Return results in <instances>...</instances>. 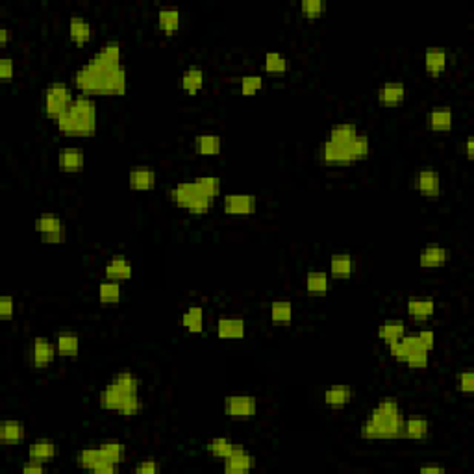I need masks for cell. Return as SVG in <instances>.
I'll list each match as a JSON object with an SVG mask.
<instances>
[{
	"instance_id": "cell-32",
	"label": "cell",
	"mask_w": 474,
	"mask_h": 474,
	"mask_svg": "<svg viewBox=\"0 0 474 474\" xmlns=\"http://www.w3.org/2000/svg\"><path fill=\"white\" fill-rule=\"evenodd\" d=\"M56 454H58V446H56V443H54L52 439H36V441L28 446V460L48 463L52 462L54 457H56Z\"/></svg>"
},
{
	"instance_id": "cell-41",
	"label": "cell",
	"mask_w": 474,
	"mask_h": 474,
	"mask_svg": "<svg viewBox=\"0 0 474 474\" xmlns=\"http://www.w3.org/2000/svg\"><path fill=\"white\" fill-rule=\"evenodd\" d=\"M269 315L274 324H289L295 315V309L289 300H274L269 308Z\"/></svg>"
},
{
	"instance_id": "cell-29",
	"label": "cell",
	"mask_w": 474,
	"mask_h": 474,
	"mask_svg": "<svg viewBox=\"0 0 474 474\" xmlns=\"http://www.w3.org/2000/svg\"><path fill=\"white\" fill-rule=\"evenodd\" d=\"M417 347H422L419 338H417V333H404L402 338L398 339V341L387 344L389 354H391L393 360L398 363L406 362V358L409 356V352L417 349Z\"/></svg>"
},
{
	"instance_id": "cell-37",
	"label": "cell",
	"mask_w": 474,
	"mask_h": 474,
	"mask_svg": "<svg viewBox=\"0 0 474 474\" xmlns=\"http://www.w3.org/2000/svg\"><path fill=\"white\" fill-rule=\"evenodd\" d=\"M26 439V426L21 421L0 422V441L4 444H19Z\"/></svg>"
},
{
	"instance_id": "cell-18",
	"label": "cell",
	"mask_w": 474,
	"mask_h": 474,
	"mask_svg": "<svg viewBox=\"0 0 474 474\" xmlns=\"http://www.w3.org/2000/svg\"><path fill=\"white\" fill-rule=\"evenodd\" d=\"M67 32H69V39H71V43L78 48L85 47V45L93 41V37H95V28H93V24L89 23L87 19H83L82 15H72V17L69 19Z\"/></svg>"
},
{
	"instance_id": "cell-39",
	"label": "cell",
	"mask_w": 474,
	"mask_h": 474,
	"mask_svg": "<svg viewBox=\"0 0 474 474\" xmlns=\"http://www.w3.org/2000/svg\"><path fill=\"white\" fill-rule=\"evenodd\" d=\"M182 326L185 332L202 333L204 332V308L202 306H189L182 313Z\"/></svg>"
},
{
	"instance_id": "cell-51",
	"label": "cell",
	"mask_w": 474,
	"mask_h": 474,
	"mask_svg": "<svg viewBox=\"0 0 474 474\" xmlns=\"http://www.w3.org/2000/svg\"><path fill=\"white\" fill-rule=\"evenodd\" d=\"M13 78H15V61L4 56L0 59V80L2 82H12Z\"/></svg>"
},
{
	"instance_id": "cell-53",
	"label": "cell",
	"mask_w": 474,
	"mask_h": 474,
	"mask_svg": "<svg viewBox=\"0 0 474 474\" xmlns=\"http://www.w3.org/2000/svg\"><path fill=\"white\" fill-rule=\"evenodd\" d=\"M417 338H419V341H421V344L424 349L432 352L433 347H435V332H433V330H430V328L419 330V332H417Z\"/></svg>"
},
{
	"instance_id": "cell-46",
	"label": "cell",
	"mask_w": 474,
	"mask_h": 474,
	"mask_svg": "<svg viewBox=\"0 0 474 474\" xmlns=\"http://www.w3.org/2000/svg\"><path fill=\"white\" fill-rule=\"evenodd\" d=\"M263 89V76L261 74H247L239 80V93L243 96H254Z\"/></svg>"
},
{
	"instance_id": "cell-5",
	"label": "cell",
	"mask_w": 474,
	"mask_h": 474,
	"mask_svg": "<svg viewBox=\"0 0 474 474\" xmlns=\"http://www.w3.org/2000/svg\"><path fill=\"white\" fill-rule=\"evenodd\" d=\"M74 96L76 95L69 83L50 82L43 93V113L54 123L59 115H63L69 110Z\"/></svg>"
},
{
	"instance_id": "cell-9",
	"label": "cell",
	"mask_w": 474,
	"mask_h": 474,
	"mask_svg": "<svg viewBox=\"0 0 474 474\" xmlns=\"http://www.w3.org/2000/svg\"><path fill=\"white\" fill-rule=\"evenodd\" d=\"M258 209V198L249 193H231L223 198V212L234 217L254 215Z\"/></svg>"
},
{
	"instance_id": "cell-47",
	"label": "cell",
	"mask_w": 474,
	"mask_h": 474,
	"mask_svg": "<svg viewBox=\"0 0 474 474\" xmlns=\"http://www.w3.org/2000/svg\"><path fill=\"white\" fill-rule=\"evenodd\" d=\"M326 12V4L322 0H302L300 2V13H302L304 19H309V21H315V19H320Z\"/></svg>"
},
{
	"instance_id": "cell-16",
	"label": "cell",
	"mask_w": 474,
	"mask_h": 474,
	"mask_svg": "<svg viewBox=\"0 0 474 474\" xmlns=\"http://www.w3.org/2000/svg\"><path fill=\"white\" fill-rule=\"evenodd\" d=\"M158 185V174L152 167H132L128 171V187L137 193H145V191H154Z\"/></svg>"
},
{
	"instance_id": "cell-6",
	"label": "cell",
	"mask_w": 474,
	"mask_h": 474,
	"mask_svg": "<svg viewBox=\"0 0 474 474\" xmlns=\"http://www.w3.org/2000/svg\"><path fill=\"white\" fill-rule=\"evenodd\" d=\"M34 230L39 234L43 243L61 245L67 241V226L56 214H41L34 220Z\"/></svg>"
},
{
	"instance_id": "cell-36",
	"label": "cell",
	"mask_w": 474,
	"mask_h": 474,
	"mask_svg": "<svg viewBox=\"0 0 474 474\" xmlns=\"http://www.w3.org/2000/svg\"><path fill=\"white\" fill-rule=\"evenodd\" d=\"M289 71V59L287 56L276 50H271L263 56V72L271 76H284Z\"/></svg>"
},
{
	"instance_id": "cell-3",
	"label": "cell",
	"mask_w": 474,
	"mask_h": 474,
	"mask_svg": "<svg viewBox=\"0 0 474 474\" xmlns=\"http://www.w3.org/2000/svg\"><path fill=\"white\" fill-rule=\"evenodd\" d=\"M404 411L400 402L393 397L380 398L378 404L369 411L367 419L360 426V435L365 441L398 439L402 432Z\"/></svg>"
},
{
	"instance_id": "cell-34",
	"label": "cell",
	"mask_w": 474,
	"mask_h": 474,
	"mask_svg": "<svg viewBox=\"0 0 474 474\" xmlns=\"http://www.w3.org/2000/svg\"><path fill=\"white\" fill-rule=\"evenodd\" d=\"M404 333L408 332H406V322L402 319H387L378 326L376 336L384 344H391L402 338Z\"/></svg>"
},
{
	"instance_id": "cell-8",
	"label": "cell",
	"mask_w": 474,
	"mask_h": 474,
	"mask_svg": "<svg viewBox=\"0 0 474 474\" xmlns=\"http://www.w3.org/2000/svg\"><path fill=\"white\" fill-rule=\"evenodd\" d=\"M317 158H319L320 165L326 167H350L354 165V160L350 156V150L347 145H339L324 139L319 145L317 150Z\"/></svg>"
},
{
	"instance_id": "cell-43",
	"label": "cell",
	"mask_w": 474,
	"mask_h": 474,
	"mask_svg": "<svg viewBox=\"0 0 474 474\" xmlns=\"http://www.w3.org/2000/svg\"><path fill=\"white\" fill-rule=\"evenodd\" d=\"M206 449L209 451L212 456L219 457V460H226L234 452V449H236V443L230 437H214L207 441Z\"/></svg>"
},
{
	"instance_id": "cell-14",
	"label": "cell",
	"mask_w": 474,
	"mask_h": 474,
	"mask_svg": "<svg viewBox=\"0 0 474 474\" xmlns=\"http://www.w3.org/2000/svg\"><path fill=\"white\" fill-rule=\"evenodd\" d=\"M200 196L206 195L202 193L195 180H189V182H178V184H174L171 189L167 191V198H169L174 206L182 207V209H185L191 202L196 200V198H200Z\"/></svg>"
},
{
	"instance_id": "cell-12",
	"label": "cell",
	"mask_w": 474,
	"mask_h": 474,
	"mask_svg": "<svg viewBox=\"0 0 474 474\" xmlns=\"http://www.w3.org/2000/svg\"><path fill=\"white\" fill-rule=\"evenodd\" d=\"M406 93H408L406 83L389 80V82L380 83L378 91H376V101L382 107H398L406 101Z\"/></svg>"
},
{
	"instance_id": "cell-50",
	"label": "cell",
	"mask_w": 474,
	"mask_h": 474,
	"mask_svg": "<svg viewBox=\"0 0 474 474\" xmlns=\"http://www.w3.org/2000/svg\"><path fill=\"white\" fill-rule=\"evenodd\" d=\"M15 317V300L13 296L4 295L0 298V319L12 320Z\"/></svg>"
},
{
	"instance_id": "cell-13",
	"label": "cell",
	"mask_w": 474,
	"mask_h": 474,
	"mask_svg": "<svg viewBox=\"0 0 474 474\" xmlns=\"http://www.w3.org/2000/svg\"><path fill=\"white\" fill-rule=\"evenodd\" d=\"M452 260V250L443 245L432 243L422 247L419 252V265L424 271H432V269H439V267L446 265Z\"/></svg>"
},
{
	"instance_id": "cell-17",
	"label": "cell",
	"mask_w": 474,
	"mask_h": 474,
	"mask_svg": "<svg viewBox=\"0 0 474 474\" xmlns=\"http://www.w3.org/2000/svg\"><path fill=\"white\" fill-rule=\"evenodd\" d=\"M58 358V350L54 341L48 338H36L32 341V363L36 369L50 367Z\"/></svg>"
},
{
	"instance_id": "cell-57",
	"label": "cell",
	"mask_w": 474,
	"mask_h": 474,
	"mask_svg": "<svg viewBox=\"0 0 474 474\" xmlns=\"http://www.w3.org/2000/svg\"><path fill=\"white\" fill-rule=\"evenodd\" d=\"M8 41H10V28L2 26V28H0V47H6Z\"/></svg>"
},
{
	"instance_id": "cell-4",
	"label": "cell",
	"mask_w": 474,
	"mask_h": 474,
	"mask_svg": "<svg viewBox=\"0 0 474 474\" xmlns=\"http://www.w3.org/2000/svg\"><path fill=\"white\" fill-rule=\"evenodd\" d=\"M54 126L67 137H93L99 130V107L95 99L76 95L69 110L54 121Z\"/></svg>"
},
{
	"instance_id": "cell-49",
	"label": "cell",
	"mask_w": 474,
	"mask_h": 474,
	"mask_svg": "<svg viewBox=\"0 0 474 474\" xmlns=\"http://www.w3.org/2000/svg\"><path fill=\"white\" fill-rule=\"evenodd\" d=\"M456 389L463 395H473L474 393V373L471 369H463L456 376Z\"/></svg>"
},
{
	"instance_id": "cell-54",
	"label": "cell",
	"mask_w": 474,
	"mask_h": 474,
	"mask_svg": "<svg viewBox=\"0 0 474 474\" xmlns=\"http://www.w3.org/2000/svg\"><path fill=\"white\" fill-rule=\"evenodd\" d=\"M24 474H41L45 473V463L36 462V460H28V462L23 465Z\"/></svg>"
},
{
	"instance_id": "cell-35",
	"label": "cell",
	"mask_w": 474,
	"mask_h": 474,
	"mask_svg": "<svg viewBox=\"0 0 474 474\" xmlns=\"http://www.w3.org/2000/svg\"><path fill=\"white\" fill-rule=\"evenodd\" d=\"M96 295H99V302L102 306H113V304L121 302V298H123V285L115 280L104 278L99 284Z\"/></svg>"
},
{
	"instance_id": "cell-15",
	"label": "cell",
	"mask_w": 474,
	"mask_h": 474,
	"mask_svg": "<svg viewBox=\"0 0 474 474\" xmlns=\"http://www.w3.org/2000/svg\"><path fill=\"white\" fill-rule=\"evenodd\" d=\"M422 63H424V71L428 76L439 78L451 63V54L443 47H428L422 56Z\"/></svg>"
},
{
	"instance_id": "cell-11",
	"label": "cell",
	"mask_w": 474,
	"mask_h": 474,
	"mask_svg": "<svg viewBox=\"0 0 474 474\" xmlns=\"http://www.w3.org/2000/svg\"><path fill=\"white\" fill-rule=\"evenodd\" d=\"M415 189L424 198L435 200L441 196V191H443L441 174L435 169H421L415 174Z\"/></svg>"
},
{
	"instance_id": "cell-1",
	"label": "cell",
	"mask_w": 474,
	"mask_h": 474,
	"mask_svg": "<svg viewBox=\"0 0 474 474\" xmlns=\"http://www.w3.org/2000/svg\"><path fill=\"white\" fill-rule=\"evenodd\" d=\"M72 85L76 95L83 96H125L128 89L125 63L104 65L95 58L78 67L72 74Z\"/></svg>"
},
{
	"instance_id": "cell-44",
	"label": "cell",
	"mask_w": 474,
	"mask_h": 474,
	"mask_svg": "<svg viewBox=\"0 0 474 474\" xmlns=\"http://www.w3.org/2000/svg\"><path fill=\"white\" fill-rule=\"evenodd\" d=\"M196 185L200 187V191L204 193L206 196H209V198H219L220 196V191H223V187H220V180L217 176H214V174H202V176H196L195 178Z\"/></svg>"
},
{
	"instance_id": "cell-38",
	"label": "cell",
	"mask_w": 474,
	"mask_h": 474,
	"mask_svg": "<svg viewBox=\"0 0 474 474\" xmlns=\"http://www.w3.org/2000/svg\"><path fill=\"white\" fill-rule=\"evenodd\" d=\"M360 132L362 130L356 125H352V123H336L328 130V137L326 139L332 143H339V145H349Z\"/></svg>"
},
{
	"instance_id": "cell-31",
	"label": "cell",
	"mask_w": 474,
	"mask_h": 474,
	"mask_svg": "<svg viewBox=\"0 0 474 474\" xmlns=\"http://www.w3.org/2000/svg\"><path fill=\"white\" fill-rule=\"evenodd\" d=\"M54 344L58 350V356L74 360L80 354V338L74 332H59L54 338Z\"/></svg>"
},
{
	"instance_id": "cell-20",
	"label": "cell",
	"mask_w": 474,
	"mask_h": 474,
	"mask_svg": "<svg viewBox=\"0 0 474 474\" xmlns=\"http://www.w3.org/2000/svg\"><path fill=\"white\" fill-rule=\"evenodd\" d=\"M156 24L158 30L165 37L176 36L182 26V12L176 6H161L156 12Z\"/></svg>"
},
{
	"instance_id": "cell-52",
	"label": "cell",
	"mask_w": 474,
	"mask_h": 474,
	"mask_svg": "<svg viewBox=\"0 0 474 474\" xmlns=\"http://www.w3.org/2000/svg\"><path fill=\"white\" fill-rule=\"evenodd\" d=\"M134 471L139 474H158L161 471V465L156 460H143L134 467Z\"/></svg>"
},
{
	"instance_id": "cell-25",
	"label": "cell",
	"mask_w": 474,
	"mask_h": 474,
	"mask_svg": "<svg viewBox=\"0 0 474 474\" xmlns=\"http://www.w3.org/2000/svg\"><path fill=\"white\" fill-rule=\"evenodd\" d=\"M430 430H432V424L424 417H408V419L404 417L400 437L411 439V441H424V439L430 437Z\"/></svg>"
},
{
	"instance_id": "cell-40",
	"label": "cell",
	"mask_w": 474,
	"mask_h": 474,
	"mask_svg": "<svg viewBox=\"0 0 474 474\" xmlns=\"http://www.w3.org/2000/svg\"><path fill=\"white\" fill-rule=\"evenodd\" d=\"M99 446H101L104 457L110 460V462L117 463V465L126 462V454H128V451H126L125 443H121L117 439H106V441H102Z\"/></svg>"
},
{
	"instance_id": "cell-30",
	"label": "cell",
	"mask_w": 474,
	"mask_h": 474,
	"mask_svg": "<svg viewBox=\"0 0 474 474\" xmlns=\"http://www.w3.org/2000/svg\"><path fill=\"white\" fill-rule=\"evenodd\" d=\"M193 150L198 156H219L223 152V137L217 134H198L193 139Z\"/></svg>"
},
{
	"instance_id": "cell-27",
	"label": "cell",
	"mask_w": 474,
	"mask_h": 474,
	"mask_svg": "<svg viewBox=\"0 0 474 474\" xmlns=\"http://www.w3.org/2000/svg\"><path fill=\"white\" fill-rule=\"evenodd\" d=\"M204 69L198 65L187 67L184 72H182V78H180V87L184 91L185 95L195 96L200 93V89L204 87Z\"/></svg>"
},
{
	"instance_id": "cell-24",
	"label": "cell",
	"mask_w": 474,
	"mask_h": 474,
	"mask_svg": "<svg viewBox=\"0 0 474 474\" xmlns=\"http://www.w3.org/2000/svg\"><path fill=\"white\" fill-rule=\"evenodd\" d=\"M58 167H59V171L69 172V174L82 172L83 167H85V154H83L82 148H78V147L63 148V150L58 154Z\"/></svg>"
},
{
	"instance_id": "cell-19",
	"label": "cell",
	"mask_w": 474,
	"mask_h": 474,
	"mask_svg": "<svg viewBox=\"0 0 474 474\" xmlns=\"http://www.w3.org/2000/svg\"><path fill=\"white\" fill-rule=\"evenodd\" d=\"M215 332L223 341H241L247 336V322L241 317H220L215 324Z\"/></svg>"
},
{
	"instance_id": "cell-56",
	"label": "cell",
	"mask_w": 474,
	"mask_h": 474,
	"mask_svg": "<svg viewBox=\"0 0 474 474\" xmlns=\"http://www.w3.org/2000/svg\"><path fill=\"white\" fill-rule=\"evenodd\" d=\"M465 156H467L468 161L474 158V137L473 136H467V139H465Z\"/></svg>"
},
{
	"instance_id": "cell-21",
	"label": "cell",
	"mask_w": 474,
	"mask_h": 474,
	"mask_svg": "<svg viewBox=\"0 0 474 474\" xmlns=\"http://www.w3.org/2000/svg\"><path fill=\"white\" fill-rule=\"evenodd\" d=\"M426 126L435 134H449L454 126V112L451 106H433L426 113Z\"/></svg>"
},
{
	"instance_id": "cell-28",
	"label": "cell",
	"mask_w": 474,
	"mask_h": 474,
	"mask_svg": "<svg viewBox=\"0 0 474 474\" xmlns=\"http://www.w3.org/2000/svg\"><path fill=\"white\" fill-rule=\"evenodd\" d=\"M435 300L433 298H409L406 302V313L413 320H428L435 315Z\"/></svg>"
},
{
	"instance_id": "cell-42",
	"label": "cell",
	"mask_w": 474,
	"mask_h": 474,
	"mask_svg": "<svg viewBox=\"0 0 474 474\" xmlns=\"http://www.w3.org/2000/svg\"><path fill=\"white\" fill-rule=\"evenodd\" d=\"M106 460L104 454H102L101 446H95V449H82V451L76 454V465L83 471H93V468Z\"/></svg>"
},
{
	"instance_id": "cell-55",
	"label": "cell",
	"mask_w": 474,
	"mask_h": 474,
	"mask_svg": "<svg viewBox=\"0 0 474 474\" xmlns=\"http://www.w3.org/2000/svg\"><path fill=\"white\" fill-rule=\"evenodd\" d=\"M419 471H421L422 474H444L446 473V468L441 467V465H422Z\"/></svg>"
},
{
	"instance_id": "cell-33",
	"label": "cell",
	"mask_w": 474,
	"mask_h": 474,
	"mask_svg": "<svg viewBox=\"0 0 474 474\" xmlns=\"http://www.w3.org/2000/svg\"><path fill=\"white\" fill-rule=\"evenodd\" d=\"M306 293L311 296H322L326 295L330 287H332V278L330 274L324 271H309L306 274V282H304Z\"/></svg>"
},
{
	"instance_id": "cell-22",
	"label": "cell",
	"mask_w": 474,
	"mask_h": 474,
	"mask_svg": "<svg viewBox=\"0 0 474 474\" xmlns=\"http://www.w3.org/2000/svg\"><path fill=\"white\" fill-rule=\"evenodd\" d=\"M134 276V265L126 256L115 254L104 265V278L115 282H126Z\"/></svg>"
},
{
	"instance_id": "cell-7",
	"label": "cell",
	"mask_w": 474,
	"mask_h": 474,
	"mask_svg": "<svg viewBox=\"0 0 474 474\" xmlns=\"http://www.w3.org/2000/svg\"><path fill=\"white\" fill-rule=\"evenodd\" d=\"M223 409L231 421H250L258 415V398L252 395H228L223 400Z\"/></svg>"
},
{
	"instance_id": "cell-10",
	"label": "cell",
	"mask_w": 474,
	"mask_h": 474,
	"mask_svg": "<svg viewBox=\"0 0 474 474\" xmlns=\"http://www.w3.org/2000/svg\"><path fill=\"white\" fill-rule=\"evenodd\" d=\"M223 468L226 474H247L256 468V456L250 454L243 444H236L230 456L223 460Z\"/></svg>"
},
{
	"instance_id": "cell-45",
	"label": "cell",
	"mask_w": 474,
	"mask_h": 474,
	"mask_svg": "<svg viewBox=\"0 0 474 474\" xmlns=\"http://www.w3.org/2000/svg\"><path fill=\"white\" fill-rule=\"evenodd\" d=\"M428 363H430V350H426L424 347H417L409 352L404 365H408L411 371H422V369L428 367Z\"/></svg>"
},
{
	"instance_id": "cell-26",
	"label": "cell",
	"mask_w": 474,
	"mask_h": 474,
	"mask_svg": "<svg viewBox=\"0 0 474 474\" xmlns=\"http://www.w3.org/2000/svg\"><path fill=\"white\" fill-rule=\"evenodd\" d=\"M356 263L354 258L347 252H339V254H333L328 261V274L330 278L336 280H349L352 274H354Z\"/></svg>"
},
{
	"instance_id": "cell-23",
	"label": "cell",
	"mask_w": 474,
	"mask_h": 474,
	"mask_svg": "<svg viewBox=\"0 0 474 474\" xmlns=\"http://www.w3.org/2000/svg\"><path fill=\"white\" fill-rule=\"evenodd\" d=\"M354 398V389L347 384L330 385L324 393H322V400L328 408L343 409L347 408Z\"/></svg>"
},
{
	"instance_id": "cell-48",
	"label": "cell",
	"mask_w": 474,
	"mask_h": 474,
	"mask_svg": "<svg viewBox=\"0 0 474 474\" xmlns=\"http://www.w3.org/2000/svg\"><path fill=\"white\" fill-rule=\"evenodd\" d=\"M215 207V198H209V196H200L185 207L184 212H187L189 215H196V217H202V215H207L214 212Z\"/></svg>"
},
{
	"instance_id": "cell-2",
	"label": "cell",
	"mask_w": 474,
	"mask_h": 474,
	"mask_svg": "<svg viewBox=\"0 0 474 474\" xmlns=\"http://www.w3.org/2000/svg\"><path fill=\"white\" fill-rule=\"evenodd\" d=\"M141 380L132 371H118L99 393V406L106 411H115L126 419L141 413L143 400L139 395Z\"/></svg>"
}]
</instances>
